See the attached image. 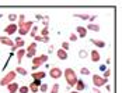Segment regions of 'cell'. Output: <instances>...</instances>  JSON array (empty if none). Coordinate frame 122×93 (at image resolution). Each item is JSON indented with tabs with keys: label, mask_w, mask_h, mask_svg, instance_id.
I'll return each mask as SVG.
<instances>
[{
	"label": "cell",
	"mask_w": 122,
	"mask_h": 93,
	"mask_svg": "<svg viewBox=\"0 0 122 93\" xmlns=\"http://www.w3.org/2000/svg\"><path fill=\"white\" fill-rule=\"evenodd\" d=\"M63 75H65V79H66L69 86H74L77 79H79L77 78V74H76V71L73 68H66V70L63 71Z\"/></svg>",
	"instance_id": "cell-1"
},
{
	"label": "cell",
	"mask_w": 122,
	"mask_h": 93,
	"mask_svg": "<svg viewBox=\"0 0 122 93\" xmlns=\"http://www.w3.org/2000/svg\"><path fill=\"white\" fill-rule=\"evenodd\" d=\"M18 26V34L21 36H24V35H27V34H30V31H31V28L34 26V22L32 21H24L23 24H18L17 25Z\"/></svg>",
	"instance_id": "cell-2"
},
{
	"label": "cell",
	"mask_w": 122,
	"mask_h": 93,
	"mask_svg": "<svg viewBox=\"0 0 122 93\" xmlns=\"http://www.w3.org/2000/svg\"><path fill=\"white\" fill-rule=\"evenodd\" d=\"M15 76H17V72L13 70V71H9L3 78H1V81H0V86H7L9 83H11V82H14V79H15Z\"/></svg>",
	"instance_id": "cell-3"
},
{
	"label": "cell",
	"mask_w": 122,
	"mask_h": 93,
	"mask_svg": "<svg viewBox=\"0 0 122 93\" xmlns=\"http://www.w3.org/2000/svg\"><path fill=\"white\" fill-rule=\"evenodd\" d=\"M48 61V56L46 54H41V56H38V57H34L32 58V70L37 71L38 67H41L44 63H46Z\"/></svg>",
	"instance_id": "cell-4"
},
{
	"label": "cell",
	"mask_w": 122,
	"mask_h": 93,
	"mask_svg": "<svg viewBox=\"0 0 122 93\" xmlns=\"http://www.w3.org/2000/svg\"><path fill=\"white\" fill-rule=\"evenodd\" d=\"M93 85H94V88H98V89H100L101 86H105V85H107V79L102 78L101 75H97V74H96V75L93 76Z\"/></svg>",
	"instance_id": "cell-5"
},
{
	"label": "cell",
	"mask_w": 122,
	"mask_h": 93,
	"mask_svg": "<svg viewBox=\"0 0 122 93\" xmlns=\"http://www.w3.org/2000/svg\"><path fill=\"white\" fill-rule=\"evenodd\" d=\"M35 54H37V42H32V43H30V46L27 47L25 56H27L28 58H34Z\"/></svg>",
	"instance_id": "cell-6"
},
{
	"label": "cell",
	"mask_w": 122,
	"mask_h": 93,
	"mask_svg": "<svg viewBox=\"0 0 122 93\" xmlns=\"http://www.w3.org/2000/svg\"><path fill=\"white\" fill-rule=\"evenodd\" d=\"M62 75H63V71H62L59 67H52V68L49 70V76H51L52 79H59Z\"/></svg>",
	"instance_id": "cell-7"
},
{
	"label": "cell",
	"mask_w": 122,
	"mask_h": 93,
	"mask_svg": "<svg viewBox=\"0 0 122 93\" xmlns=\"http://www.w3.org/2000/svg\"><path fill=\"white\" fill-rule=\"evenodd\" d=\"M0 43H1V45H4V46H9V47L14 46V40L10 39L9 36H0Z\"/></svg>",
	"instance_id": "cell-8"
},
{
	"label": "cell",
	"mask_w": 122,
	"mask_h": 93,
	"mask_svg": "<svg viewBox=\"0 0 122 93\" xmlns=\"http://www.w3.org/2000/svg\"><path fill=\"white\" fill-rule=\"evenodd\" d=\"M17 29H18L17 24H10V25H7V26H6L4 32H6L7 35H14V34L17 32Z\"/></svg>",
	"instance_id": "cell-9"
},
{
	"label": "cell",
	"mask_w": 122,
	"mask_h": 93,
	"mask_svg": "<svg viewBox=\"0 0 122 93\" xmlns=\"http://www.w3.org/2000/svg\"><path fill=\"white\" fill-rule=\"evenodd\" d=\"M41 83H42L41 81H38V79H34V81H32V83L28 86V89H30L31 92H34V93H38V89H39Z\"/></svg>",
	"instance_id": "cell-10"
},
{
	"label": "cell",
	"mask_w": 122,
	"mask_h": 93,
	"mask_svg": "<svg viewBox=\"0 0 122 93\" xmlns=\"http://www.w3.org/2000/svg\"><path fill=\"white\" fill-rule=\"evenodd\" d=\"M18 88H20V85H18L17 82H11V83H9V85H7V90H9V93L18 92Z\"/></svg>",
	"instance_id": "cell-11"
},
{
	"label": "cell",
	"mask_w": 122,
	"mask_h": 93,
	"mask_svg": "<svg viewBox=\"0 0 122 93\" xmlns=\"http://www.w3.org/2000/svg\"><path fill=\"white\" fill-rule=\"evenodd\" d=\"M90 58H91L93 63H98L100 58H101V56H100V53H98L97 50H91V51H90Z\"/></svg>",
	"instance_id": "cell-12"
},
{
	"label": "cell",
	"mask_w": 122,
	"mask_h": 93,
	"mask_svg": "<svg viewBox=\"0 0 122 93\" xmlns=\"http://www.w3.org/2000/svg\"><path fill=\"white\" fill-rule=\"evenodd\" d=\"M15 56H17V63L20 64V63H23V58L25 56V50L24 49H18L17 51H15Z\"/></svg>",
	"instance_id": "cell-13"
},
{
	"label": "cell",
	"mask_w": 122,
	"mask_h": 93,
	"mask_svg": "<svg viewBox=\"0 0 122 93\" xmlns=\"http://www.w3.org/2000/svg\"><path fill=\"white\" fill-rule=\"evenodd\" d=\"M74 86H76V89H77L76 92H79V93L86 89V83L83 82V79H77V82H76V85H74Z\"/></svg>",
	"instance_id": "cell-14"
},
{
	"label": "cell",
	"mask_w": 122,
	"mask_h": 93,
	"mask_svg": "<svg viewBox=\"0 0 122 93\" xmlns=\"http://www.w3.org/2000/svg\"><path fill=\"white\" fill-rule=\"evenodd\" d=\"M31 75H32V78H34V79H38V81H41V79H44V78H45V75H46V74H45V72H44V71H35V72H34V74H31Z\"/></svg>",
	"instance_id": "cell-15"
},
{
	"label": "cell",
	"mask_w": 122,
	"mask_h": 93,
	"mask_svg": "<svg viewBox=\"0 0 122 93\" xmlns=\"http://www.w3.org/2000/svg\"><path fill=\"white\" fill-rule=\"evenodd\" d=\"M91 43L96 47H98V49L105 47V42H104V40H100V39H91Z\"/></svg>",
	"instance_id": "cell-16"
},
{
	"label": "cell",
	"mask_w": 122,
	"mask_h": 93,
	"mask_svg": "<svg viewBox=\"0 0 122 93\" xmlns=\"http://www.w3.org/2000/svg\"><path fill=\"white\" fill-rule=\"evenodd\" d=\"M76 29H77V35L80 36V38H86L87 36V29H86L84 26H77Z\"/></svg>",
	"instance_id": "cell-17"
},
{
	"label": "cell",
	"mask_w": 122,
	"mask_h": 93,
	"mask_svg": "<svg viewBox=\"0 0 122 93\" xmlns=\"http://www.w3.org/2000/svg\"><path fill=\"white\" fill-rule=\"evenodd\" d=\"M56 56H58L59 60H66V58H67V51H65V50L59 49V50L56 51Z\"/></svg>",
	"instance_id": "cell-18"
},
{
	"label": "cell",
	"mask_w": 122,
	"mask_h": 93,
	"mask_svg": "<svg viewBox=\"0 0 122 93\" xmlns=\"http://www.w3.org/2000/svg\"><path fill=\"white\" fill-rule=\"evenodd\" d=\"M86 29H90V31H94V32H98L100 31V25H97V24H88L87 25V28Z\"/></svg>",
	"instance_id": "cell-19"
},
{
	"label": "cell",
	"mask_w": 122,
	"mask_h": 93,
	"mask_svg": "<svg viewBox=\"0 0 122 93\" xmlns=\"http://www.w3.org/2000/svg\"><path fill=\"white\" fill-rule=\"evenodd\" d=\"M14 71H15L17 74H20V75H23V76H25V75L28 74V72H27V70H25V68H23V67H18V68H15Z\"/></svg>",
	"instance_id": "cell-20"
},
{
	"label": "cell",
	"mask_w": 122,
	"mask_h": 93,
	"mask_svg": "<svg viewBox=\"0 0 122 93\" xmlns=\"http://www.w3.org/2000/svg\"><path fill=\"white\" fill-rule=\"evenodd\" d=\"M74 18H79V20H88L90 18V15L88 14H74Z\"/></svg>",
	"instance_id": "cell-21"
},
{
	"label": "cell",
	"mask_w": 122,
	"mask_h": 93,
	"mask_svg": "<svg viewBox=\"0 0 122 93\" xmlns=\"http://www.w3.org/2000/svg\"><path fill=\"white\" fill-rule=\"evenodd\" d=\"M30 35H31V38H35V36L38 35V26H35V25H34V26L31 28V31H30Z\"/></svg>",
	"instance_id": "cell-22"
},
{
	"label": "cell",
	"mask_w": 122,
	"mask_h": 93,
	"mask_svg": "<svg viewBox=\"0 0 122 93\" xmlns=\"http://www.w3.org/2000/svg\"><path fill=\"white\" fill-rule=\"evenodd\" d=\"M41 38H45V36H49V29L46 28V26H44L42 29H41Z\"/></svg>",
	"instance_id": "cell-23"
},
{
	"label": "cell",
	"mask_w": 122,
	"mask_h": 93,
	"mask_svg": "<svg viewBox=\"0 0 122 93\" xmlns=\"http://www.w3.org/2000/svg\"><path fill=\"white\" fill-rule=\"evenodd\" d=\"M51 93H59V83H53V85H52Z\"/></svg>",
	"instance_id": "cell-24"
},
{
	"label": "cell",
	"mask_w": 122,
	"mask_h": 93,
	"mask_svg": "<svg viewBox=\"0 0 122 93\" xmlns=\"http://www.w3.org/2000/svg\"><path fill=\"white\" fill-rule=\"evenodd\" d=\"M18 92H20V93H28V92H30V89H28V86H27V85H23V86H20V88H18Z\"/></svg>",
	"instance_id": "cell-25"
},
{
	"label": "cell",
	"mask_w": 122,
	"mask_h": 93,
	"mask_svg": "<svg viewBox=\"0 0 122 93\" xmlns=\"http://www.w3.org/2000/svg\"><path fill=\"white\" fill-rule=\"evenodd\" d=\"M18 18V15H15V14H9V20H10V22L11 24H15V20Z\"/></svg>",
	"instance_id": "cell-26"
},
{
	"label": "cell",
	"mask_w": 122,
	"mask_h": 93,
	"mask_svg": "<svg viewBox=\"0 0 122 93\" xmlns=\"http://www.w3.org/2000/svg\"><path fill=\"white\" fill-rule=\"evenodd\" d=\"M87 56H88V53H87L86 50H80V51H79V57L80 58H87Z\"/></svg>",
	"instance_id": "cell-27"
},
{
	"label": "cell",
	"mask_w": 122,
	"mask_h": 93,
	"mask_svg": "<svg viewBox=\"0 0 122 93\" xmlns=\"http://www.w3.org/2000/svg\"><path fill=\"white\" fill-rule=\"evenodd\" d=\"M80 74H83V75H90V70H88L87 67H81V70H80Z\"/></svg>",
	"instance_id": "cell-28"
},
{
	"label": "cell",
	"mask_w": 122,
	"mask_h": 93,
	"mask_svg": "<svg viewBox=\"0 0 122 93\" xmlns=\"http://www.w3.org/2000/svg\"><path fill=\"white\" fill-rule=\"evenodd\" d=\"M39 90H41V92H48V85H46V83H41Z\"/></svg>",
	"instance_id": "cell-29"
},
{
	"label": "cell",
	"mask_w": 122,
	"mask_h": 93,
	"mask_svg": "<svg viewBox=\"0 0 122 93\" xmlns=\"http://www.w3.org/2000/svg\"><path fill=\"white\" fill-rule=\"evenodd\" d=\"M62 50H65V51L69 50V43H67V42H63V43H62Z\"/></svg>",
	"instance_id": "cell-30"
},
{
	"label": "cell",
	"mask_w": 122,
	"mask_h": 93,
	"mask_svg": "<svg viewBox=\"0 0 122 93\" xmlns=\"http://www.w3.org/2000/svg\"><path fill=\"white\" fill-rule=\"evenodd\" d=\"M24 21H25V15H24V14L18 15V24H23ZM18 24H17V25H18Z\"/></svg>",
	"instance_id": "cell-31"
},
{
	"label": "cell",
	"mask_w": 122,
	"mask_h": 93,
	"mask_svg": "<svg viewBox=\"0 0 122 93\" xmlns=\"http://www.w3.org/2000/svg\"><path fill=\"white\" fill-rule=\"evenodd\" d=\"M69 39H70L72 42H76V40H77V35H76V34H70V36H69Z\"/></svg>",
	"instance_id": "cell-32"
},
{
	"label": "cell",
	"mask_w": 122,
	"mask_h": 93,
	"mask_svg": "<svg viewBox=\"0 0 122 93\" xmlns=\"http://www.w3.org/2000/svg\"><path fill=\"white\" fill-rule=\"evenodd\" d=\"M111 75V70H107L105 72H104V76L102 78H105V79H108V76Z\"/></svg>",
	"instance_id": "cell-33"
},
{
	"label": "cell",
	"mask_w": 122,
	"mask_h": 93,
	"mask_svg": "<svg viewBox=\"0 0 122 93\" xmlns=\"http://www.w3.org/2000/svg\"><path fill=\"white\" fill-rule=\"evenodd\" d=\"M49 40H51V39H49V36H45V38H42V42H44V43H48Z\"/></svg>",
	"instance_id": "cell-34"
},
{
	"label": "cell",
	"mask_w": 122,
	"mask_h": 93,
	"mask_svg": "<svg viewBox=\"0 0 122 93\" xmlns=\"http://www.w3.org/2000/svg\"><path fill=\"white\" fill-rule=\"evenodd\" d=\"M35 18H37L38 21H42V20H44V17H42V15H39V14H37V15H35Z\"/></svg>",
	"instance_id": "cell-35"
},
{
	"label": "cell",
	"mask_w": 122,
	"mask_h": 93,
	"mask_svg": "<svg viewBox=\"0 0 122 93\" xmlns=\"http://www.w3.org/2000/svg\"><path fill=\"white\" fill-rule=\"evenodd\" d=\"M34 39H35L37 42H42V38H41V36H39V35H37V36H35V38H34Z\"/></svg>",
	"instance_id": "cell-36"
},
{
	"label": "cell",
	"mask_w": 122,
	"mask_h": 93,
	"mask_svg": "<svg viewBox=\"0 0 122 93\" xmlns=\"http://www.w3.org/2000/svg\"><path fill=\"white\" fill-rule=\"evenodd\" d=\"M93 93H101V90L98 88H93Z\"/></svg>",
	"instance_id": "cell-37"
},
{
	"label": "cell",
	"mask_w": 122,
	"mask_h": 93,
	"mask_svg": "<svg viewBox=\"0 0 122 93\" xmlns=\"http://www.w3.org/2000/svg\"><path fill=\"white\" fill-rule=\"evenodd\" d=\"M96 18H97V17H96V15H91V17H90V18H88V20H90V21H91V22H90V24H93V21H94V20H96Z\"/></svg>",
	"instance_id": "cell-38"
},
{
	"label": "cell",
	"mask_w": 122,
	"mask_h": 93,
	"mask_svg": "<svg viewBox=\"0 0 122 93\" xmlns=\"http://www.w3.org/2000/svg\"><path fill=\"white\" fill-rule=\"evenodd\" d=\"M44 21H48L49 22V15H45V17H44Z\"/></svg>",
	"instance_id": "cell-39"
},
{
	"label": "cell",
	"mask_w": 122,
	"mask_h": 93,
	"mask_svg": "<svg viewBox=\"0 0 122 93\" xmlns=\"http://www.w3.org/2000/svg\"><path fill=\"white\" fill-rule=\"evenodd\" d=\"M72 93H79V92H72Z\"/></svg>",
	"instance_id": "cell-40"
}]
</instances>
